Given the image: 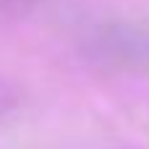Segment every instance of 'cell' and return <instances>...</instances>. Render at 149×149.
<instances>
[{"label": "cell", "mask_w": 149, "mask_h": 149, "mask_svg": "<svg viewBox=\"0 0 149 149\" xmlns=\"http://www.w3.org/2000/svg\"><path fill=\"white\" fill-rule=\"evenodd\" d=\"M10 107H13V100H10L5 92H0V118H3V115H5Z\"/></svg>", "instance_id": "3957f363"}, {"label": "cell", "mask_w": 149, "mask_h": 149, "mask_svg": "<svg viewBox=\"0 0 149 149\" xmlns=\"http://www.w3.org/2000/svg\"><path fill=\"white\" fill-rule=\"evenodd\" d=\"M47 0H0V16L3 13H21V10H31L37 5H45Z\"/></svg>", "instance_id": "7a4b0ae2"}, {"label": "cell", "mask_w": 149, "mask_h": 149, "mask_svg": "<svg viewBox=\"0 0 149 149\" xmlns=\"http://www.w3.org/2000/svg\"><path fill=\"white\" fill-rule=\"evenodd\" d=\"M76 52L107 73H149V26L128 18L94 21L79 31Z\"/></svg>", "instance_id": "6da1fadb"}]
</instances>
